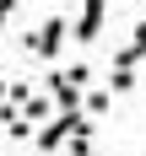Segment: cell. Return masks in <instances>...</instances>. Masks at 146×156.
I'll return each mask as SVG.
<instances>
[{"label":"cell","mask_w":146,"mask_h":156,"mask_svg":"<svg viewBox=\"0 0 146 156\" xmlns=\"http://www.w3.org/2000/svg\"><path fill=\"white\" fill-rule=\"evenodd\" d=\"M81 119H87V113H54V119L38 129V151H60V145L76 135V124H81Z\"/></svg>","instance_id":"obj_4"},{"label":"cell","mask_w":146,"mask_h":156,"mask_svg":"<svg viewBox=\"0 0 146 156\" xmlns=\"http://www.w3.org/2000/svg\"><path fill=\"white\" fill-rule=\"evenodd\" d=\"M87 113H108V92H87Z\"/></svg>","instance_id":"obj_9"},{"label":"cell","mask_w":146,"mask_h":156,"mask_svg":"<svg viewBox=\"0 0 146 156\" xmlns=\"http://www.w3.org/2000/svg\"><path fill=\"white\" fill-rule=\"evenodd\" d=\"M22 113H27L32 124H49V119H54V113H60V108H54V97H38V92H32L27 102H22Z\"/></svg>","instance_id":"obj_5"},{"label":"cell","mask_w":146,"mask_h":156,"mask_svg":"<svg viewBox=\"0 0 146 156\" xmlns=\"http://www.w3.org/2000/svg\"><path fill=\"white\" fill-rule=\"evenodd\" d=\"M54 5H60V0H54Z\"/></svg>","instance_id":"obj_14"},{"label":"cell","mask_w":146,"mask_h":156,"mask_svg":"<svg viewBox=\"0 0 146 156\" xmlns=\"http://www.w3.org/2000/svg\"><path fill=\"white\" fill-rule=\"evenodd\" d=\"M32 156H49V151H32Z\"/></svg>","instance_id":"obj_12"},{"label":"cell","mask_w":146,"mask_h":156,"mask_svg":"<svg viewBox=\"0 0 146 156\" xmlns=\"http://www.w3.org/2000/svg\"><path fill=\"white\" fill-rule=\"evenodd\" d=\"M49 97H54L60 113H87V92H81L65 70H49Z\"/></svg>","instance_id":"obj_2"},{"label":"cell","mask_w":146,"mask_h":156,"mask_svg":"<svg viewBox=\"0 0 146 156\" xmlns=\"http://www.w3.org/2000/svg\"><path fill=\"white\" fill-rule=\"evenodd\" d=\"M65 76L76 81V86H87V81H92V65H81V59H76V65H70V70H65Z\"/></svg>","instance_id":"obj_8"},{"label":"cell","mask_w":146,"mask_h":156,"mask_svg":"<svg viewBox=\"0 0 146 156\" xmlns=\"http://www.w3.org/2000/svg\"><path fill=\"white\" fill-rule=\"evenodd\" d=\"M65 38H70V16H49V22H38V27L22 38V48H27L32 59H60Z\"/></svg>","instance_id":"obj_1"},{"label":"cell","mask_w":146,"mask_h":156,"mask_svg":"<svg viewBox=\"0 0 146 156\" xmlns=\"http://www.w3.org/2000/svg\"><path fill=\"white\" fill-rule=\"evenodd\" d=\"M108 92H135V70H119V65H114V76H108Z\"/></svg>","instance_id":"obj_6"},{"label":"cell","mask_w":146,"mask_h":156,"mask_svg":"<svg viewBox=\"0 0 146 156\" xmlns=\"http://www.w3.org/2000/svg\"><path fill=\"white\" fill-rule=\"evenodd\" d=\"M0 102H6V81H0Z\"/></svg>","instance_id":"obj_11"},{"label":"cell","mask_w":146,"mask_h":156,"mask_svg":"<svg viewBox=\"0 0 146 156\" xmlns=\"http://www.w3.org/2000/svg\"><path fill=\"white\" fill-rule=\"evenodd\" d=\"M6 22H11V0H0V32H6Z\"/></svg>","instance_id":"obj_10"},{"label":"cell","mask_w":146,"mask_h":156,"mask_svg":"<svg viewBox=\"0 0 146 156\" xmlns=\"http://www.w3.org/2000/svg\"><path fill=\"white\" fill-rule=\"evenodd\" d=\"M103 22H108V5H103V0H81L76 22H70V32H76V43H97V32H103Z\"/></svg>","instance_id":"obj_3"},{"label":"cell","mask_w":146,"mask_h":156,"mask_svg":"<svg viewBox=\"0 0 146 156\" xmlns=\"http://www.w3.org/2000/svg\"><path fill=\"white\" fill-rule=\"evenodd\" d=\"M87 156H97V151H87Z\"/></svg>","instance_id":"obj_13"},{"label":"cell","mask_w":146,"mask_h":156,"mask_svg":"<svg viewBox=\"0 0 146 156\" xmlns=\"http://www.w3.org/2000/svg\"><path fill=\"white\" fill-rule=\"evenodd\" d=\"M6 135H11V140H32V119H27V113H11Z\"/></svg>","instance_id":"obj_7"}]
</instances>
